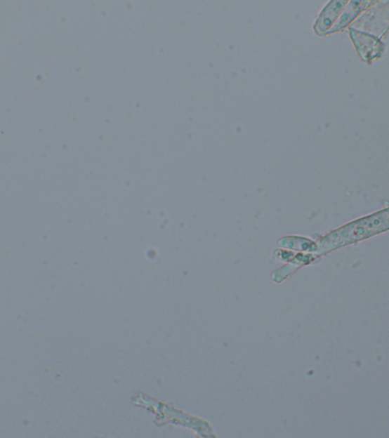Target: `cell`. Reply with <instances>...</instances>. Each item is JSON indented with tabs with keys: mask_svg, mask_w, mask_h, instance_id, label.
Masks as SVG:
<instances>
[{
	"mask_svg": "<svg viewBox=\"0 0 389 438\" xmlns=\"http://www.w3.org/2000/svg\"><path fill=\"white\" fill-rule=\"evenodd\" d=\"M346 1H333L329 3L321 13L314 30L320 36L326 35L330 32L333 26L338 20V17L345 8Z\"/></svg>",
	"mask_w": 389,
	"mask_h": 438,
	"instance_id": "cell-2",
	"label": "cell"
},
{
	"mask_svg": "<svg viewBox=\"0 0 389 438\" xmlns=\"http://www.w3.org/2000/svg\"><path fill=\"white\" fill-rule=\"evenodd\" d=\"M387 230H389V222L383 211L374 213L342 226L324 237L317 243V254L329 252Z\"/></svg>",
	"mask_w": 389,
	"mask_h": 438,
	"instance_id": "cell-1",
	"label": "cell"
},
{
	"mask_svg": "<svg viewBox=\"0 0 389 438\" xmlns=\"http://www.w3.org/2000/svg\"><path fill=\"white\" fill-rule=\"evenodd\" d=\"M367 2H350L345 6L330 32H337L348 25L362 11Z\"/></svg>",
	"mask_w": 389,
	"mask_h": 438,
	"instance_id": "cell-3",
	"label": "cell"
},
{
	"mask_svg": "<svg viewBox=\"0 0 389 438\" xmlns=\"http://www.w3.org/2000/svg\"><path fill=\"white\" fill-rule=\"evenodd\" d=\"M383 213L386 217V218L388 219V221L389 222V208L387 209L383 210Z\"/></svg>",
	"mask_w": 389,
	"mask_h": 438,
	"instance_id": "cell-4",
	"label": "cell"
}]
</instances>
